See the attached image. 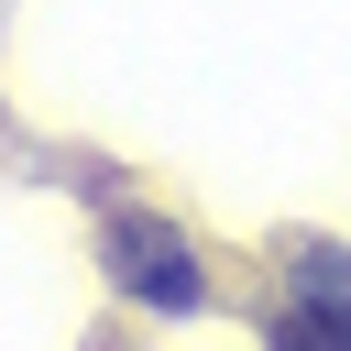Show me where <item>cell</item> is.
<instances>
[{
  "instance_id": "cell-1",
  "label": "cell",
  "mask_w": 351,
  "mask_h": 351,
  "mask_svg": "<svg viewBox=\"0 0 351 351\" xmlns=\"http://www.w3.org/2000/svg\"><path fill=\"white\" fill-rule=\"evenodd\" d=\"M110 285L121 296H143V307H208V263H197V241L186 230H165V219H110Z\"/></svg>"
},
{
  "instance_id": "cell-2",
  "label": "cell",
  "mask_w": 351,
  "mask_h": 351,
  "mask_svg": "<svg viewBox=\"0 0 351 351\" xmlns=\"http://www.w3.org/2000/svg\"><path fill=\"white\" fill-rule=\"evenodd\" d=\"M263 351H351V296H285L263 318Z\"/></svg>"
}]
</instances>
